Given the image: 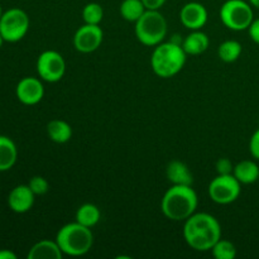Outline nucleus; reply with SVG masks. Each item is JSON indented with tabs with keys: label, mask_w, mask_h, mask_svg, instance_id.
<instances>
[{
	"label": "nucleus",
	"mask_w": 259,
	"mask_h": 259,
	"mask_svg": "<svg viewBox=\"0 0 259 259\" xmlns=\"http://www.w3.org/2000/svg\"><path fill=\"white\" fill-rule=\"evenodd\" d=\"M184 238L191 249L207 252L222 238V225L211 214L195 212L185 220Z\"/></svg>",
	"instance_id": "f257e3e1"
},
{
	"label": "nucleus",
	"mask_w": 259,
	"mask_h": 259,
	"mask_svg": "<svg viewBox=\"0 0 259 259\" xmlns=\"http://www.w3.org/2000/svg\"><path fill=\"white\" fill-rule=\"evenodd\" d=\"M197 194L192 186L172 185L163 195L161 210L167 219L172 222H185L196 212Z\"/></svg>",
	"instance_id": "f03ea898"
},
{
	"label": "nucleus",
	"mask_w": 259,
	"mask_h": 259,
	"mask_svg": "<svg viewBox=\"0 0 259 259\" xmlns=\"http://www.w3.org/2000/svg\"><path fill=\"white\" fill-rule=\"evenodd\" d=\"M186 52L182 45L169 40L156 46L151 57V66L158 77L169 78L176 76L186 63Z\"/></svg>",
	"instance_id": "7ed1b4c3"
},
{
	"label": "nucleus",
	"mask_w": 259,
	"mask_h": 259,
	"mask_svg": "<svg viewBox=\"0 0 259 259\" xmlns=\"http://www.w3.org/2000/svg\"><path fill=\"white\" fill-rule=\"evenodd\" d=\"M56 242L58 243L63 254L81 257L93 248L94 235L91 228L81 225L77 222L68 223L58 230Z\"/></svg>",
	"instance_id": "20e7f679"
},
{
	"label": "nucleus",
	"mask_w": 259,
	"mask_h": 259,
	"mask_svg": "<svg viewBox=\"0 0 259 259\" xmlns=\"http://www.w3.org/2000/svg\"><path fill=\"white\" fill-rule=\"evenodd\" d=\"M136 37L147 47H156L167 35V20L159 10H146L136 22Z\"/></svg>",
	"instance_id": "39448f33"
},
{
	"label": "nucleus",
	"mask_w": 259,
	"mask_h": 259,
	"mask_svg": "<svg viewBox=\"0 0 259 259\" xmlns=\"http://www.w3.org/2000/svg\"><path fill=\"white\" fill-rule=\"evenodd\" d=\"M220 19L227 28L240 32L249 28L254 13L252 5L244 0H227L220 8Z\"/></svg>",
	"instance_id": "423d86ee"
},
{
	"label": "nucleus",
	"mask_w": 259,
	"mask_h": 259,
	"mask_svg": "<svg viewBox=\"0 0 259 259\" xmlns=\"http://www.w3.org/2000/svg\"><path fill=\"white\" fill-rule=\"evenodd\" d=\"M29 17L24 10L12 8L3 13L0 18V34L5 42H19L29 30Z\"/></svg>",
	"instance_id": "0eeeda50"
},
{
	"label": "nucleus",
	"mask_w": 259,
	"mask_h": 259,
	"mask_svg": "<svg viewBox=\"0 0 259 259\" xmlns=\"http://www.w3.org/2000/svg\"><path fill=\"white\" fill-rule=\"evenodd\" d=\"M209 196L219 205H228L234 202L242 192V184L234 175H218L209 185Z\"/></svg>",
	"instance_id": "6e6552de"
},
{
	"label": "nucleus",
	"mask_w": 259,
	"mask_h": 259,
	"mask_svg": "<svg viewBox=\"0 0 259 259\" xmlns=\"http://www.w3.org/2000/svg\"><path fill=\"white\" fill-rule=\"evenodd\" d=\"M37 72L40 80L58 82L66 73L65 58L57 51H45L37 60Z\"/></svg>",
	"instance_id": "1a4fd4ad"
},
{
	"label": "nucleus",
	"mask_w": 259,
	"mask_h": 259,
	"mask_svg": "<svg viewBox=\"0 0 259 259\" xmlns=\"http://www.w3.org/2000/svg\"><path fill=\"white\" fill-rule=\"evenodd\" d=\"M104 39V32L99 24L85 23L76 30L73 35V47L81 53L95 52L101 46Z\"/></svg>",
	"instance_id": "9d476101"
},
{
	"label": "nucleus",
	"mask_w": 259,
	"mask_h": 259,
	"mask_svg": "<svg viewBox=\"0 0 259 259\" xmlns=\"http://www.w3.org/2000/svg\"><path fill=\"white\" fill-rule=\"evenodd\" d=\"M15 95H17L18 100L24 105H35L45 96V86L39 78L27 76L17 83Z\"/></svg>",
	"instance_id": "9b49d317"
},
{
	"label": "nucleus",
	"mask_w": 259,
	"mask_h": 259,
	"mask_svg": "<svg viewBox=\"0 0 259 259\" xmlns=\"http://www.w3.org/2000/svg\"><path fill=\"white\" fill-rule=\"evenodd\" d=\"M180 20L185 28L190 30H199L206 24L207 10L197 2H190L182 7L180 12Z\"/></svg>",
	"instance_id": "f8f14e48"
},
{
	"label": "nucleus",
	"mask_w": 259,
	"mask_h": 259,
	"mask_svg": "<svg viewBox=\"0 0 259 259\" xmlns=\"http://www.w3.org/2000/svg\"><path fill=\"white\" fill-rule=\"evenodd\" d=\"M35 195L28 185H18L8 195V205L17 214L28 212L34 205Z\"/></svg>",
	"instance_id": "ddd939ff"
},
{
	"label": "nucleus",
	"mask_w": 259,
	"mask_h": 259,
	"mask_svg": "<svg viewBox=\"0 0 259 259\" xmlns=\"http://www.w3.org/2000/svg\"><path fill=\"white\" fill-rule=\"evenodd\" d=\"M63 252L56 240H39L28 252V259H62Z\"/></svg>",
	"instance_id": "4468645a"
},
{
	"label": "nucleus",
	"mask_w": 259,
	"mask_h": 259,
	"mask_svg": "<svg viewBox=\"0 0 259 259\" xmlns=\"http://www.w3.org/2000/svg\"><path fill=\"white\" fill-rule=\"evenodd\" d=\"M166 176L172 185L192 186V182H194V176H192L189 166L181 161L169 162L167 164Z\"/></svg>",
	"instance_id": "2eb2a0df"
},
{
	"label": "nucleus",
	"mask_w": 259,
	"mask_h": 259,
	"mask_svg": "<svg viewBox=\"0 0 259 259\" xmlns=\"http://www.w3.org/2000/svg\"><path fill=\"white\" fill-rule=\"evenodd\" d=\"M18 159V148L9 137L0 134V172L9 171Z\"/></svg>",
	"instance_id": "dca6fc26"
},
{
	"label": "nucleus",
	"mask_w": 259,
	"mask_h": 259,
	"mask_svg": "<svg viewBox=\"0 0 259 259\" xmlns=\"http://www.w3.org/2000/svg\"><path fill=\"white\" fill-rule=\"evenodd\" d=\"M210 40L209 37L201 30H192L190 34L185 37L182 40V48L185 50L186 55L197 56L204 53L209 48Z\"/></svg>",
	"instance_id": "f3484780"
},
{
	"label": "nucleus",
	"mask_w": 259,
	"mask_h": 259,
	"mask_svg": "<svg viewBox=\"0 0 259 259\" xmlns=\"http://www.w3.org/2000/svg\"><path fill=\"white\" fill-rule=\"evenodd\" d=\"M233 175L242 185L254 184L259 179V166L254 161L245 159L235 164Z\"/></svg>",
	"instance_id": "a211bd4d"
},
{
	"label": "nucleus",
	"mask_w": 259,
	"mask_h": 259,
	"mask_svg": "<svg viewBox=\"0 0 259 259\" xmlns=\"http://www.w3.org/2000/svg\"><path fill=\"white\" fill-rule=\"evenodd\" d=\"M47 134L55 143H67L72 138V128L70 124L61 119H53L47 124Z\"/></svg>",
	"instance_id": "6ab92c4d"
},
{
	"label": "nucleus",
	"mask_w": 259,
	"mask_h": 259,
	"mask_svg": "<svg viewBox=\"0 0 259 259\" xmlns=\"http://www.w3.org/2000/svg\"><path fill=\"white\" fill-rule=\"evenodd\" d=\"M100 209L96 205L90 204H83L76 211V222L80 223L81 225H85L88 228H93L100 222Z\"/></svg>",
	"instance_id": "aec40b11"
},
{
	"label": "nucleus",
	"mask_w": 259,
	"mask_h": 259,
	"mask_svg": "<svg viewBox=\"0 0 259 259\" xmlns=\"http://www.w3.org/2000/svg\"><path fill=\"white\" fill-rule=\"evenodd\" d=\"M119 10H120V15L124 19L136 23L147 9L142 0H123Z\"/></svg>",
	"instance_id": "412c9836"
},
{
	"label": "nucleus",
	"mask_w": 259,
	"mask_h": 259,
	"mask_svg": "<svg viewBox=\"0 0 259 259\" xmlns=\"http://www.w3.org/2000/svg\"><path fill=\"white\" fill-rule=\"evenodd\" d=\"M242 45L238 40L229 39L223 42L218 48V56L223 62L232 63L235 62L242 55Z\"/></svg>",
	"instance_id": "4be33fe9"
},
{
	"label": "nucleus",
	"mask_w": 259,
	"mask_h": 259,
	"mask_svg": "<svg viewBox=\"0 0 259 259\" xmlns=\"http://www.w3.org/2000/svg\"><path fill=\"white\" fill-rule=\"evenodd\" d=\"M211 253L217 259H234L237 257V248L232 242L220 238L211 248Z\"/></svg>",
	"instance_id": "5701e85b"
},
{
	"label": "nucleus",
	"mask_w": 259,
	"mask_h": 259,
	"mask_svg": "<svg viewBox=\"0 0 259 259\" xmlns=\"http://www.w3.org/2000/svg\"><path fill=\"white\" fill-rule=\"evenodd\" d=\"M104 18L103 7L98 3H89L82 9V19L88 24H100Z\"/></svg>",
	"instance_id": "b1692460"
},
{
	"label": "nucleus",
	"mask_w": 259,
	"mask_h": 259,
	"mask_svg": "<svg viewBox=\"0 0 259 259\" xmlns=\"http://www.w3.org/2000/svg\"><path fill=\"white\" fill-rule=\"evenodd\" d=\"M28 186L30 187V190L33 191V194L35 196H42V195H46L50 190V184H48L47 180L42 176H33L32 179L29 180V184Z\"/></svg>",
	"instance_id": "393cba45"
},
{
	"label": "nucleus",
	"mask_w": 259,
	"mask_h": 259,
	"mask_svg": "<svg viewBox=\"0 0 259 259\" xmlns=\"http://www.w3.org/2000/svg\"><path fill=\"white\" fill-rule=\"evenodd\" d=\"M233 171H234V166L229 158H220L217 162L218 175H232Z\"/></svg>",
	"instance_id": "a878e982"
},
{
	"label": "nucleus",
	"mask_w": 259,
	"mask_h": 259,
	"mask_svg": "<svg viewBox=\"0 0 259 259\" xmlns=\"http://www.w3.org/2000/svg\"><path fill=\"white\" fill-rule=\"evenodd\" d=\"M249 151L255 159H259V128L253 133L252 138H250Z\"/></svg>",
	"instance_id": "bb28decb"
},
{
	"label": "nucleus",
	"mask_w": 259,
	"mask_h": 259,
	"mask_svg": "<svg viewBox=\"0 0 259 259\" xmlns=\"http://www.w3.org/2000/svg\"><path fill=\"white\" fill-rule=\"evenodd\" d=\"M248 32H249V35L253 42L259 45V19L253 20L252 24L248 28Z\"/></svg>",
	"instance_id": "cd10ccee"
},
{
	"label": "nucleus",
	"mask_w": 259,
	"mask_h": 259,
	"mask_svg": "<svg viewBox=\"0 0 259 259\" xmlns=\"http://www.w3.org/2000/svg\"><path fill=\"white\" fill-rule=\"evenodd\" d=\"M147 10H159L164 5L166 0H142Z\"/></svg>",
	"instance_id": "c85d7f7f"
},
{
	"label": "nucleus",
	"mask_w": 259,
	"mask_h": 259,
	"mask_svg": "<svg viewBox=\"0 0 259 259\" xmlns=\"http://www.w3.org/2000/svg\"><path fill=\"white\" fill-rule=\"evenodd\" d=\"M0 259H17V254L10 249H0Z\"/></svg>",
	"instance_id": "c756f323"
},
{
	"label": "nucleus",
	"mask_w": 259,
	"mask_h": 259,
	"mask_svg": "<svg viewBox=\"0 0 259 259\" xmlns=\"http://www.w3.org/2000/svg\"><path fill=\"white\" fill-rule=\"evenodd\" d=\"M248 3H249L252 7L257 8V9H259V0H248Z\"/></svg>",
	"instance_id": "7c9ffc66"
},
{
	"label": "nucleus",
	"mask_w": 259,
	"mask_h": 259,
	"mask_svg": "<svg viewBox=\"0 0 259 259\" xmlns=\"http://www.w3.org/2000/svg\"><path fill=\"white\" fill-rule=\"evenodd\" d=\"M5 42V40H4V38H3L2 37V34H0V47H2V46H3V43H4Z\"/></svg>",
	"instance_id": "2f4dec72"
},
{
	"label": "nucleus",
	"mask_w": 259,
	"mask_h": 259,
	"mask_svg": "<svg viewBox=\"0 0 259 259\" xmlns=\"http://www.w3.org/2000/svg\"><path fill=\"white\" fill-rule=\"evenodd\" d=\"M3 13H4V12H3V9H2V7H0V18H2V15H3Z\"/></svg>",
	"instance_id": "473e14b6"
}]
</instances>
